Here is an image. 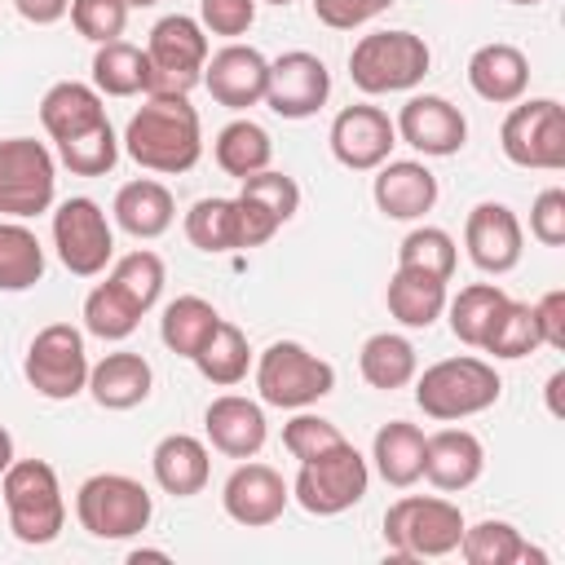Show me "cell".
<instances>
[{
  "label": "cell",
  "instance_id": "cell-50",
  "mask_svg": "<svg viewBox=\"0 0 565 565\" xmlns=\"http://www.w3.org/2000/svg\"><path fill=\"white\" fill-rule=\"evenodd\" d=\"M534 322H539V340L547 349H565V291L552 287L539 305H534Z\"/></svg>",
  "mask_w": 565,
  "mask_h": 565
},
{
  "label": "cell",
  "instance_id": "cell-37",
  "mask_svg": "<svg viewBox=\"0 0 565 565\" xmlns=\"http://www.w3.org/2000/svg\"><path fill=\"white\" fill-rule=\"evenodd\" d=\"M44 278V247L22 221H0V291H26Z\"/></svg>",
  "mask_w": 565,
  "mask_h": 565
},
{
  "label": "cell",
  "instance_id": "cell-17",
  "mask_svg": "<svg viewBox=\"0 0 565 565\" xmlns=\"http://www.w3.org/2000/svg\"><path fill=\"white\" fill-rule=\"evenodd\" d=\"M397 146V128L380 106H344L331 119V154L349 168V172H375Z\"/></svg>",
  "mask_w": 565,
  "mask_h": 565
},
{
  "label": "cell",
  "instance_id": "cell-21",
  "mask_svg": "<svg viewBox=\"0 0 565 565\" xmlns=\"http://www.w3.org/2000/svg\"><path fill=\"white\" fill-rule=\"evenodd\" d=\"M203 428H207L212 450H221L230 459H252L265 446V437H269V424H265L260 402L238 397V393L212 397L207 411H203Z\"/></svg>",
  "mask_w": 565,
  "mask_h": 565
},
{
  "label": "cell",
  "instance_id": "cell-4",
  "mask_svg": "<svg viewBox=\"0 0 565 565\" xmlns=\"http://www.w3.org/2000/svg\"><path fill=\"white\" fill-rule=\"evenodd\" d=\"M428 66H433V53L415 31H371L349 53V79L366 97L406 93L428 75Z\"/></svg>",
  "mask_w": 565,
  "mask_h": 565
},
{
  "label": "cell",
  "instance_id": "cell-52",
  "mask_svg": "<svg viewBox=\"0 0 565 565\" xmlns=\"http://www.w3.org/2000/svg\"><path fill=\"white\" fill-rule=\"evenodd\" d=\"M561 384H565V371H556V375L547 380V411H552V415H561V397H556Z\"/></svg>",
  "mask_w": 565,
  "mask_h": 565
},
{
  "label": "cell",
  "instance_id": "cell-55",
  "mask_svg": "<svg viewBox=\"0 0 565 565\" xmlns=\"http://www.w3.org/2000/svg\"><path fill=\"white\" fill-rule=\"evenodd\" d=\"M150 4H159V0H128V9H150Z\"/></svg>",
  "mask_w": 565,
  "mask_h": 565
},
{
  "label": "cell",
  "instance_id": "cell-33",
  "mask_svg": "<svg viewBox=\"0 0 565 565\" xmlns=\"http://www.w3.org/2000/svg\"><path fill=\"white\" fill-rule=\"evenodd\" d=\"M212 159H216V168H221L225 177L243 181V177L269 168V159H274V141H269V132H265L260 124H252V119H234V124H225V128L216 132V141H212Z\"/></svg>",
  "mask_w": 565,
  "mask_h": 565
},
{
  "label": "cell",
  "instance_id": "cell-41",
  "mask_svg": "<svg viewBox=\"0 0 565 565\" xmlns=\"http://www.w3.org/2000/svg\"><path fill=\"white\" fill-rule=\"evenodd\" d=\"M185 238L199 252H238V221H234V199H199L185 212Z\"/></svg>",
  "mask_w": 565,
  "mask_h": 565
},
{
  "label": "cell",
  "instance_id": "cell-8",
  "mask_svg": "<svg viewBox=\"0 0 565 565\" xmlns=\"http://www.w3.org/2000/svg\"><path fill=\"white\" fill-rule=\"evenodd\" d=\"M75 516L93 539H132L150 525L154 499L137 477L124 472H97L75 490Z\"/></svg>",
  "mask_w": 565,
  "mask_h": 565
},
{
  "label": "cell",
  "instance_id": "cell-44",
  "mask_svg": "<svg viewBox=\"0 0 565 565\" xmlns=\"http://www.w3.org/2000/svg\"><path fill=\"white\" fill-rule=\"evenodd\" d=\"M141 313H150L154 309V300H159V291H163V260L154 256V252H146V247H137V252H128V256H119L115 260V269L106 274Z\"/></svg>",
  "mask_w": 565,
  "mask_h": 565
},
{
  "label": "cell",
  "instance_id": "cell-45",
  "mask_svg": "<svg viewBox=\"0 0 565 565\" xmlns=\"http://www.w3.org/2000/svg\"><path fill=\"white\" fill-rule=\"evenodd\" d=\"M71 26L93 44H110L128 26V0H71Z\"/></svg>",
  "mask_w": 565,
  "mask_h": 565
},
{
  "label": "cell",
  "instance_id": "cell-28",
  "mask_svg": "<svg viewBox=\"0 0 565 565\" xmlns=\"http://www.w3.org/2000/svg\"><path fill=\"white\" fill-rule=\"evenodd\" d=\"M110 212H115V225H119L124 234H132V238H159V234H168V230H172L177 203H172L168 185H159V181L141 177V181L119 185V194H115V207H110Z\"/></svg>",
  "mask_w": 565,
  "mask_h": 565
},
{
  "label": "cell",
  "instance_id": "cell-7",
  "mask_svg": "<svg viewBox=\"0 0 565 565\" xmlns=\"http://www.w3.org/2000/svg\"><path fill=\"white\" fill-rule=\"evenodd\" d=\"M335 388V366L296 340H274L256 362V393L265 406L305 411Z\"/></svg>",
  "mask_w": 565,
  "mask_h": 565
},
{
  "label": "cell",
  "instance_id": "cell-39",
  "mask_svg": "<svg viewBox=\"0 0 565 565\" xmlns=\"http://www.w3.org/2000/svg\"><path fill=\"white\" fill-rule=\"evenodd\" d=\"M543 340H539V322H534V305H521V300H503V309L494 313V322H490V331H486V340H481V349L486 353H494V358H508V362H516V358H525V353H534Z\"/></svg>",
  "mask_w": 565,
  "mask_h": 565
},
{
  "label": "cell",
  "instance_id": "cell-19",
  "mask_svg": "<svg viewBox=\"0 0 565 565\" xmlns=\"http://www.w3.org/2000/svg\"><path fill=\"white\" fill-rule=\"evenodd\" d=\"M291 503V486L282 481L278 468L269 463H238L221 490V508L230 521L247 525V530H260V525H274Z\"/></svg>",
  "mask_w": 565,
  "mask_h": 565
},
{
  "label": "cell",
  "instance_id": "cell-29",
  "mask_svg": "<svg viewBox=\"0 0 565 565\" xmlns=\"http://www.w3.org/2000/svg\"><path fill=\"white\" fill-rule=\"evenodd\" d=\"M388 313L402 322V327H433L441 313H446V278H433L424 269H406L397 265L393 278H388Z\"/></svg>",
  "mask_w": 565,
  "mask_h": 565
},
{
  "label": "cell",
  "instance_id": "cell-13",
  "mask_svg": "<svg viewBox=\"0 0 565 565\" xmlns=\"http://www.w3.org/2000/svg\"><path fill=\"white\" fill-rule=\"evenodd\" d=\"M53 247L75 278H97L115 256V234L106 212L84 194L66 199L53 212Z\"/></svg>",
  "mask_w": 565,
  "mask_h": 565
},
{
  "label": "cell",
  "instance_id": "cell-40",
  "mask_svg": "<svg viewBox=\"0 0 565 565\" xmlns=\"http://www.w3.org/2000/svg\"><path fill=\"white\" fill-rule=\"evenodd\" d=\"M137 322H141V309L110 278L88 291V300H84V327H88V335H97V340H128L137 331Z\"/></svg>",
  "mask_w": 565,
  "mask_h": 565
},
{
  "label": "cell",
  "instance_id": "cell-24",
  "mask_svg": "<svg viewBox=\"0 0 565 565\" xmlns=\"http://www.w3.org/2000/svg\"><path fill=\"white\" fill-rule=\"evenodd\" d=\"M150 384H154V371L141 353L132 349H119V353H106L102 362L88 366V393L102 411H132L150 397Z\"/></svg>",
  "mask_w": 565,
  "mask_h": 565
},
{
  "label": "cell",
  "instance_id": "cell-48",
  "mask_svg": "<svg viewBox=\"0 0 565 565\" xmlns=\"http://www.w3.org/2000/svg\"><path fill=\"white\" fill-rule=\"evenodd\" d=\"M530 234L543 247H561L565 243V190L561 185H547L534 199V207H530Z\"/></svg>",
  "mask_w": 565,
  "mask_h": 565
},
{
  "label": "cell",
  "instance_id": "cell-5",
  "mask_svg": "<svg viewBox=\"0 0 565 565\" xmlns=\"http://www.w3.org/2000/svg\"><path fill=\"white\" fill-rule=\"evenodd\" d=\"M463 539V512L437 494H402L384 512V543L402 561L450 556Z\"/></svg>",
  "mask_w": 565,
  "mask_h": 565
},
{
  "label": "cell",
  "instance_id": "cell-22",
  "mask_svg": "<svg viewBox=\"0 0 565 565\" xmlns=\"http://www.w3.org/2000/svg\"><path fill=\"white\" fill-rule=\"evenodd\" d=\"M371 194L388 221H419L437 203V177L419 159H384Z\"/></svg>",
  "mask_w": 565,
  "mask_h": 565
},
{
  "label": "cell",
  "instance_id": "cell-27",
  "mask_svg": "<svg viewBox=\"0 0 565 565\" xmlns=\"http://www.w3.org/2000/svg\"><path fill=\"white\" fill-rule=\"evenodd\" d=\"M40 124L44 132L57 141L66 137H79L97 124H106V106H102V93L93 84H79V79H62L53 84L44 97H40Z\"/></svg>",
  "mask_w": 565,
  "mask_h": 565
},
{
  "label": "cell",
  "instance_id": "cell-38",
  "mask_svg": "<svg viewBox=\"0 0 565 565\" xmlns=\"http://www.w3.org/2000/svg\"><path fill=\"white\" fill-rule=\"evenodd\" d=\"M503 300H508V291H503L499 282H472V287H463L455 300H446V313H450V331H455V340H463V344L481 349V340H486V331H490L494 313L503 309Z\"/></svg>",
  "mask_w": 565,
  "mask_h": 565
},
{
  "label": "cell",
  "instance_id": "cell-30",
  "mask_svg": "<svg viewBox=\"0 0 565 565\" xmlns=\"http://www.w3.org/2000/svg\"><path fill=\"white\" fill-rule=\"evenodd\" d=\"M371 459H375V472L388 486L406 490L424 477V433L406 419H388L371 441Z\"/></svg>",
  "mask_w": 565,
  "mask_h": 565
},
{
  "label": "cell",
  "instance_id": "cell-46",
  "mask_svg": "<svg viewBox=\"0 0 565 565\" xmlns=\"http://www.w3.org/2000/svg\"><path fill=\"white\" fill-rule=\"evenodd\" d=\"M340 441V428L331 424V419H322V415H296V419H287L282 424V446H287V455L291 459H313V455H322L327 446H335Z\"/></svg>",
  "mask_w": 565,
  "mask_h": 565
},
{
  "label": "cell",
  "instance_id": "cell-25",
  "mask_svg": "<svg viewBox=\"0 0 565 565\" xmlns=\"http://www.w3.org/2000/svg\"><path fill=\"white\" fill-rule=\"evenodd\" d=\"M468 84L481 102H494V106L521 102L530 88V62L516 44H481L468 57Z\"/></svg>",
  "mask_w": 565,
  "mask_h": 565
},
{
  "label": "cell",
  "instance_id": "cell-35",
  "mask_svg": "<svg viewBox=\"0 0 565 565\" xmlns=\"http://www.w3.org/2000/svg\"><path fill=\"white\" fill-rule=\"evenodd\" d=\"M455 552H463L468 565H521V561H543V552L530 547V543L521 539V530L508 525V521H481V525H472V530L463 525V539H459Z\"/></svg>",
  "mask_w": 565,
  "mask_h": 565
},
{
  "label": "cell",
  "instance_id": "cell-54",
  "mask_svg": "<svg viewBox=\"0 0 565 565\" xmlns=\"http://www.w3.org/2000/svg\"><path fill=\"white\" fill-rule=\"evenodd\" d=\"M128 561H132V565H141V561H168V552H154V547H137V552H128Z\"/></svg>",
  "mask_w": 565,
  "mask_h": 565
},
{
  "label": "cell",
  "instance_id": "cell-3",
  "mask_svg": "<svg viewBox=\"0 0 565 565\" xmlns=\"http://www.w3.org/2000/svg\"><path fill=\"white\" fill-rule=\"evenodd\" d=\"M4 508H9V530L26 547H44L62 534L66 525V499L57 486V472L44 459H13L9 472L0 477Z\"/></svg>",
  "mask_w": 565,
  "mask_h": 565
},
{
  "label": "cell",
  "instance_id": "cell-49",
  "mask_svg": "<svg viewBox=\"0 0 565 565\" xmlns=\"http://www.w3.org/2000/svg\"><path fill=\"white\" fill-rule=\"evenodd\" d=\"M393 0H313V18L331 31H353L371 18H380Z\"/></svg>",
  "mask_w": 565,
  "mask_h": 565
},
{
  "label": "cell",
  "instance_id": "cell-12",
  "mask_svg": "<svg viewBox=\"0 0 565 565\" xmlns=\"http://www.w3.org/2000/svg\"><path fill=\"white\" fill-rule=\"evenodd\" d=\"M22 375L26 384L49 397V402H71L88 388V353H84V335L71 322H49L26 358H22Z\"/></svg>",
  "mask_w": 565,
  "mask_h": 565
},
{
  "label": "cell",
  "instance_id": "cell-18",
  "mask_svg": "<svg viewBox=\"0 0 565 565\" xmlns=\"http://www.w3.org/2000/svg\"><path fill=\"white\" fill-rule=\"evenodd\" d=\"M521 221L508 203H477L463 221V247H468V260L481 269V274H512L521 265Z\"/></svg>",
  "mask_w": 565,
  "mask_h": 565
},
{
  "label": "cell",
  "instance_id": "cell-9",
  "mask_svg": "<svg viewBox=\"0 0 565 565\" xmlns=\"http://www.w3.org/2000/svg\"><path fill=\"white\" fill-rule=\"evenodd\" d=\"M57 190V163L44 141L35 137H4L0 141V216L31 221L49 212Z\"/></svg>",
  "mask_w": 565,
  "mask_h": 565
},
{
  "label": "cell",
  "instance_id": "cell-10",
  "mask_svg": "<svg viewBox=\"0 0 565 565\" xmlns=\"http://www.w3.org/2000/svg\"><path fill=\"white\" fill-rule=\"evenodd\" d=\"M146 62H150V93H190L194 84H203L207 31L185 13H168L150 26Z\"/></svg>",
  "mask_w": 565,
  "mask_h": 565
},
{
  "label": "cell",
  "instance_id": "cell-31",
  "mask_svg": "<svg viewBox=\"0 0 565 565\" xmlns=\"http://www.w3.org/2000/svg\"><path fill=\"white\" fill-rule=\"evenodd\" d=\"M358 371H362V380H366L371 388L393 393V388H406V384L415 380L419 358H415V344H411L406 335H397V331H375V335L362 344V353H358Z\"/></svg>",
  "mask_w": 565,
  "mask_h": 565
},
{
  "label": "cell",
  "instance_id": "cell-16",
  "mask_svg": "<svg viewBox=\"0 0 565 565\" xmlns=\"http://www.w3.org/2000/svg\"><path fill=\"white\" fill-rule=\"evenodd\" d=\"M397 137L406 146H415L419 154H433V159H446V154H459L463 141H468V119L455 102L437 97V93H415L397 119H393Z\"/></svg>",
  "mask_w": 565,
  "mask_h": 565
},
{
  "label": "cell",
  "instance_id": "cell-23",
  "mask_svg": "<svg viewBox=\"0 0 565 565\" xmlns=\"http://www.w3.org/2000/svg\"><path fill=\"white\" fill-rule=\"evenodd\" d=\"M486 468V450L477 441V433L468 428H441L433 437H424V477L455 494V490H468Z\"/></svg>",
  "mask_w": 565,
  "mask_h": 565
},
{
  "label": "cell",
  "instance_id": "cell-6",
  "mask_svg": "<svg viewBox=\"0 0 565 565\" xmlns=\"http://www.w3.org/2000/svg\"><path fill=\"white\" fill-rule=\"evenodd\" d=\"M366 486H371V468H366L362 450L340 437L335 446H327L322 455H313V459L300 463L296 486H291V499L309 516H340L353 503H362Z\"/></svg>",
  "mask_w": 565,
  "mask_h": 565
},
{
  "label": "cell",
  "instance_id": "cell-15",
  "mask_svg": "<svg viewBox=\"0 0 565 565\" xmlns=\"http://www.w3.org/2000/svg\"><path fill=\"white\" fill-rule=\"evenodd\" d=\"M331 97V71L318 53L291 49L269 62V84H265V106L282 119H309L327 106Z\"/></svg>",
  "mask_w": 565,
  "mask_h": 565
},
{
  "label": "cell",
  "instance_id": "cell-34",
  "mask_svg": "<svg viewBox=\"0 0 565 565\" xmlns=\"http://www.w3.org/2000/svg\"><path fill=\"white\" fill-rule=\"evenodd\" d=\"M216 322H221V313H216L212 300H203V296H177V300L163 305L159 340H163L177 358H194V353L207 344V335L216 331Z\"/></svg>",
  "mask_w": 565,
  "mask_h": 565
},
{
  "label": "cell",
  "instance_id": "cell-43",
  "mask_svg": "<svg viewBox=\"0 0 565 565\" xmlns=\"http://www.w3.org/2000/svg\"><path fill=\"white\" fill-rule=\"evenodd\" d=\"M455 260H459L455 238H450L446 230H437V225H415V230L397 243V265L424 269V274L446 278V282H450V274H455Z\"/></svg>",
  "mask_w": 565,
  "mask_h": 565
},
{
  "label": "cell",
  "instance_id": "cell-1",
  "mask_svg": "<svg viewBox=\"0 0 565 565\" xmlns=\"http://www.w3.org/2000/svg\"><path fill=\"white\" fill-rule=\"evenodd\" d=\"M124 150L146 172H163V177L190 172L203 154L199 110L190 106L185 93H150L146 106L124 128Z\"/></svg>",
  "mask_w": 565,
  "mask_h": 565
},
{
  "label": "cell",
  "instance_id": "cell-53",
  "mask_svg": "<svg viewBox=\"0 0 565 565\" xmlns=\"http://www.w3.org/2000/svg\"><path fill=\"white\" fill-rule=\"evenodd\" d=\"M9 463H13V437H9V428L0 424V477L9 472Z\"/></svg>",
  "mask_w": 565,
  "mask_h": 565
},
{
  "label": "cell",
  "instance_id": "cell-51",
  "mask_svg": "<svg viewBox=\"0 0 565 565\" xmlns=\"http://www.w3.org/2000/svg\"><path fill=\"white\" fill-rule=\"evenodd\" d=\"M13 9H18L26 22L49 26V22H57V18L71 13V0H13Z\"/></svg>",
  "mask_w": 565,
  "mask_h": 565
},
{
  "label": "cell",
  "instance_id": "cell-11",
  "mask_svg": "<svg viewBox=\"0 0 565 565\" xmlns=\"http://www.w3.org/2000/svg\"><path fill=\"white\" fill-rule=\"evenodd\" d=\"M499 146L508 163L534 168V172H561L565 168V110L556 97H530L508 110L499 128Z\"/></svg>",
  "mask_w": 565,
  "mask_h": 565
},
{
  "label": "cell",
  "instance_id": "cell-32",
  "mask_svg": "<svg viewBox=\"0 0 565 565\" xmlns=\"http://www.w3.org/2000/svg\"><path fill=\"white\" fill-rule=\"evenodd\" d=\"M93 88L106 97H137L150 93V62L146 49L128 44V40H110L97 44L93 53Z\"/></svg>",
  "mask_w": 565,
  "mask_h": 565
},
{
  "label": "cell",
  "instance_id": "cell-2",
  "mask_svg": "<svg viewBox=\"0 0 565 565\" xmlns=\"http://www.w3.org/2000/svg\"><path fill=\"white\" fill-rule=\"evenodd\" d=\"M499 393H503L499 371L486 358H468V353L441 358L415 380V406L441 424L490 411L499 402Z\"/></svg>",
  "mask_w": 565,
  "mask_h": 565
},
{
  "label": "cell",
  "instance_id": "cell-47",
  "mask_svg": "<svg viewBox=\"0 0 565 565\" xmlns=\"http://www.w3.org/2000/svg\"><path fill=\"white\" fill-rule=\"evenodd\" d=\"M256 22V0H199V26L207 35L238 40Z\"/></svg>",
  "mask_w": 565,
  "mask_h": 565
},
{
  "label": "cell",
  "instance_id": "cell-42",
  "mask_svg": "<svg viewBox=\"0 0 565 565\" xmlns=\"http://www.w3.org/2000/svg\"><path fill=\"white\" fill-rule=\"evenodd\" d=\"M57 159L75 177H106L115 168V159H119V137H115L110 119L97 124V128H88V132H79V137L57 141Z\"/></svg>",
  "mask_w": 565,
  "mask_h": 565
},
{
  "label": "cell",
  "instance_id": "cell-56",
  "mask_svg": "<svg viewBox=\"0 0 565 565\" xmlns=\"http://www.w3.org/2000/svg\"><path fill=\"white\" fill-rule=\"evenodd\" d=\"M265 4H278V9H287V4H291V0H265Z\"/></svg>",
  "mask_w": 565,
  "mask_h": 565
},
{
  "label": "cell",
  "instance_id": "cell-26",
  "mask_svg": "<svg viewBox=\"0 0 565 565\" xmlns=\"http://www.w3.org/2000/svg\"><path fill=\"white\" fill-rule=\"evenodd\" d=\"M150 472H154V481H159L163 494L190 499V494H199V490L207 486V477H212V455H207V446H203L199 437H190V433H168V437L154 446V455H150Z\"/></svg>",
  "mask_w": 565,
  "mask_h": 565
},
{
  "label": "cell",
  "instance_id": "cell-14",
  "mask_svg": "<svg viewBox=\"0 0 565 565\" xmlns=\"http://www.w3.org/2000/svg\"><path fill=\"white\" fill-rule=\"evenodd\" d=\"M300 207V185L287 172H252L243 177V190L234 194V221H238V247H260L287 225Z\"/></svg>",
  "mask_w": 565,
  "mask_h": 565
},
{
  "label": "cell",
  "instance_id": "cell-36",
  "mask_svg": "<svg viewBox=\"0 0 565 565\" xmlns=\"http://www.w3.org/2000/svg\"><path fill=\"white\" fill-rule=\"evenodd\" d=\"M194 366H199V375L207 380V384H216V388H230V384H238L243 375H247V366H252V349H247V335L234 327V322H216V331L207 335V344L190 358Z\"/></svg>",
  "mask_w": 565,
  "mask_h": 565
},
{
  "label": "cell",
  "instance_id": "cell-57",
  "mask_svg": "<svg viewBox=\"0 0 565 565\" xmlns=\"http://www.w3.org/2000/svg\"><path fill=\"white\" fill-rule=\"evenodd\" d=\"M512 4H539V0H512Z\"/></svg>",
  "mask_w": 565,
  "mask_h": 565
},
{
  "label": "cell",
  "instance_id": "cell-20",
  "mask_svg": "<svg viewBox=\"0 0 565 565\" xmlns=\"http://www.w3.org/2000/svg\"><path fill=\"white\" fill-rule=\"evenodd\" d=\"M265 84H269V62L252 44H225L203 66V88L225 110L260 106L265 102Z\"/></svg>",
  "mask_w": 565,
  "mask_h": 565
}]
</instances>
